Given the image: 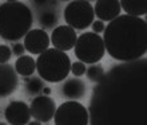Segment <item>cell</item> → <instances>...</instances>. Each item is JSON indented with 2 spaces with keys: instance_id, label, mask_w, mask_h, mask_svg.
Listing matches in <instances>:
<instances>
[{
  "instance_id": "18",
  "label": "cell",
  "mask_w": 147,
  "mask_h": 125,
  "mask_svg": "<svg viewBox=\"0 0 147 125\" xmlns=\"http://www.w3.org/2000/svg\"><path fill=\"white\" fill-rule=\"evenodd\" d=\"M39 22L42 24L43 27L51 28L54 27L56 22H58V15L52 11H44L40 14V18H39Z\"/></svg>"
},
{
  "instance_id": "16",
  "label": "cell",
  "mask_w": 147,
  "mask_h": 125,
  "mask_svg": "<svg viewBox=\"0 0 147 125\" xmlns=\"http://www.w3.org/2000/svg\"><path fill=\"white\" fill-rule=\"evenodd\" d=\"M13 69H15L16 74H20L23 77H26V78H28V77H31L35 73L36 62L31 55H22V57H19L16 59Z\"/></svg>"
},
{
  "instance_id": "3",
  "label": "cell",
  "mask_w": 147,
  "mask_h": 125,
  "mask_svg": "<svg viewBox=\"0 0 147 125\" xmlns=\"http://www.w3.org/2000/svg\"><path fill=\"white\" fill-rule=\"evenodd\" d=\"M34 15L27 4L22 1H4L0 4V36L15 42L26 36L32 27Z\"/></svg>"
},
{
  "instance_id": "26",
  "label": "cell",
  "mask_w": 147,
  "mask_h": 125,
  "mask_svg": "<svg viewBox=\"0 0 147 125\" xmlns=\"http://www.w3.org/2000/svg\"><path fill=\"white\" fill-rule=\"evenodd\" d=\"M0 125H7V122H0Z\"/></svg>"
},
{
  "instance_id": "11",
  "label": "cell",
  "mask_w": 147,
  "mask_h": 125,
  "mask_svg": "<svg viewBox=\"0 0 147 125\" xmlns=\"http://www.w3.org/2000/svg\"><path fill=\"white\" fill-rule=\"evenodd\" d=\"M4 117L9 125H27L31 120L30 106L23 101H11L4 110Z\"/></svg>"
},
{
  "instance_id": "19",
  "label": "cell",
  "mask_w": 147,
  "mask_h": 125,
  "mask_svg": "<svg viewBox=\"0 0 147 125\" xmlns=\"http://www.w3.org/2000/svg\"><path fill=\"white\" fill-rule=\"evenodd\" d=\"M27 90L30 92L31 94H36V93H40L44 87L43 85V81L42 78H38V77H34L31 79H27V85H26Z\"/></svg>"
},
{
  "instance_id": "25",
  "label": "cell",
  "mask_w": 147,
  "mask_h": 125,
  "mask_svg": "<svg viewBox=\"0 0 147 125\" xmlns=\"http://www.w3.org/2000/svg\"><path fill=\"white\" fill-rule=\"evenodd\" d=\"M27 125H42V122H39V121H36L35 120V121H30Z\"/></svg>"
},
{
  "instance_id": "7",
  "label": "cell",
  "mask_w": 147,
  "mask_h": 125,
  "mask_svg": "<svg viewBox=\"0 0 147 125\" xmlns=\"http://www.w3.org/2000/svg\"><path fill=\"white\" fill-rule=\"evenodd\" d=\"M55 125H88L90 114L84 105L78 101H66L56 108Z\"/></svg>"
},
{
  "instance_id": "23",
  "label": "cell",
  "mask_w": 147,
  "mask_h": 125,
  "mask_svg": "<svg viewBox=\"0 0 147 125\" xmlns=\"http://www.w3.org/2000/svg\"><path fill=\"white\" fill-rule=\"evenodd\" d=\"M92 32L94 34H100V32L105 31V28H106V24L103 23V22H100V20H95V22H92Z\"/></svg>"
},
{
  "instance_id": "2",
  "label": "cell",
  "mask_w": 147,
  "mask_h": 125,
  "mask_svg": "<svg viewBox=\"0 0 147 125\" xmlns=\"http://www.w3.org/2000/svg\"><path fill=\"white\" fill-rule=\"evenodd\" d=\"M102 39L111 58L134 62L147 51V23L142 18L119 15L106 26Z\"/></svg>"
},
{
  "instance_id": "8",
  "label": "cell",
  "mask_w": 147,
  "mask_h": 125,
  "mask_svg": "<svg viewBox=\"0 0 147 125\" xmlns=\"http://www.w3.org/2000/svg\"><path fill=\"white\" fill-rule=\"evenodd\" d=\"M56 105L55 101L48 96H38L32 100L30 106L31 117L39 122H48L54 118Z\"/></svg>"
},
{
  "instance_id": "15",
  "label": "cell",
  "mask_w": 147,
  "mask_h": 125,
  "mask_svg": "<svg viewBox=\"0 0 147 125\" xmlns=\"http://www.w3.org/2000/svg\"><path fill=\"white\" fill-rule=\"evenodd\" d=\"M119 3H120V8L126 12L124 15L140 18L142 15H146L147 12L146 0H122Z\"/></svg>"
},
{
  "instance_id": "9",
  "label": "cell",
  "mask_w": 147,
  "mask_h": 125,
  "mask_svg": "<svg viewBox=\"0 0 147 125\" xmlns=\"http://www.w3.org/2000/svg\"><path fill=\"white\" fill-rule=\"evenodd\" d=\"M76 39V31L66 24V26H58L56 28H54L50 38V43H52L54 48L56 50L67 53L68 50L74 48Z\"/></svg>"
},
{
  "instance_id": "24",
  "label": "cell",
  "mask_w": 147,
  "mask_h": 125,
  "mask_svg": "<svg viewBox=\"0 0 147 125\" xmlns=\"http://www.w3.org/2000/svg\"><path fill=\"white\" fill-rule=\"evenodd\" d=\"M43 93H44V96H48V94H51V87H48V86H46V87H43L42 90Z\"/></svg>"
},
{
  "instance_id": "17",
  "label": "cell",
  "mask_w": 147,
  "mask_h": 125,
  "mask_svg": "<svg viewBox=\"0 0 147 125\" xmlns=\"http://www.w3.org/2000/svg\"><path fill=\"white\" fill-rule=\"evenodd\" d=\"M86 74H87V78L92 82H99L103 75H105V69L102 66L100 63H94L90 67H87L86 70Z\"/></svg>"
},
{
  "instance_id": "5",
  "label": "cell",
  "mask_w": 147,
  "mask_h": 125,
  "mask_svg": "<svg viewBox=\"0 0 147 125\" xmlns=\"http://www.w3.org/2000/svg\"><path fill=\"white\" fill-rule=\"evenodd\" d=\"M74 53L79 62L84 65H94L105 57V43L98 34L83 32L78 36L76 43L74 46Z\"/></svg>"
},
{
  "instance_id": "6",
  "label": "cell",
  "mask_w": 147,
  "mask_h": 125,
  "mask_svg": "<svg viewBox=\"0 0 147 125\" xmlns=\"http://www.w3.org/2000/svg\"><path fill=\"white\" fill-rule=\"evenodd\" d=\"M67 26L76 30H86L94 22V7L87 0H75L66 5L63 12Z\"/></svg>"
},
{
  "instance_id": "21",
  "label": "cell",
  "mask_w": 147,
  "mask_h": 125,
  "mask_svg": "<svg viewBox=\"0 0 147 125\" xmlns=\"http://www.w3.org/2000/svg\"><path fill=\"white\" fill-rule=\"evenodd\" d=\"M12 57L11 47L7 44H0V63H7Z\"/></svg>"
},
{
  "instance_id": "13",
  "label": "cell",
  "mask_w": 147,
  "mask_h": 125,
  "mask_svg": "<svg viewBox=\"0 0 147 125\" xmlns=\"http://www.w3.org/2000/svg\"><path fill=\"white\" fill-rule=\"evenodd\" d=\"M120 3L118 0H98L94 7V14L100 22H112L120 15Z\"/></svg>"
},
{
  "instance_id": "14",
  "label": "cell",
  "mask_w": 147,
  "mask_h": 125,
  "mask_svg": "<svg viewBox=\"0 0 147 125\" xmlns=\"http://www.w3.org/2000/svg\"><path fill=\"white\" fill-rule=\"evenodd\" d=\"M86 92H87L86 83L76 77L67 79L62 86V96L68 98L70 101H78L83 98L86 96Z\"/></svg>"
},
{
  "instance_id": "4",
  "label": "cell",
  "mask_w": 147,
  "mask_h": 125,
  "mask_svg": "<svg viewBox=\"0 0 147 125\" xmlns=\"http://www.w3.org/2000/svg\"><path fill=\"white\" fill-rule=\"evenodd\" d=\"M36 71L39 78L46 82H62L68 77L71 70V59L64 51L48 48L38 57Z\"/></svg>"
},
{
  "instance_id": "10",
  "label": "cell",
  "mask_w": 147,
  "mask_h": 125,
  "mask_svg": "<svg viewBox=\"0 0 147 125\" xmlns=\"http://www.w3.org/2000/svg\"><path fill=\"white\" fill-rule=\"evenodd\" d=\"M24 48L30 54L40 55L50 46V36L42 28H34L26 34L24 36Z\"/></svg>"
},
{
  "instance_id": "12",
  "label": "cell",
  "mask_w": 147,
  "mask_h": 125,
  "mask_svg": "<svg viewBox=\"0 0 147 125\" xmlns=\"http://www.w3.org/2000/svg\"><path fill=\"white\" fill-rule=\"evenodd\" d=\"M19 78L15 69L8 63H0V98L11 96L18 87Z\"/></svg>"
},
{
  "instance_id": "20",
  "label": "cell",
  "mask_w": 147,
  "mask_h": 125,
  "mask_svg": "<svg viewBox=\"0 0 147 125\" xmlns=\"http://www.w3.org/2000/svg\"><path fill=\"white\" fill-rule=\"evenodd\" d=\"M86 70H87V66H86L84 63L82 62H74L71 63V70L70 73H72L74 77H76V78H79V77H82V75L86 74Z\"/></svg>"
},
{
  "instance_id": "1",
  "label": "cell",
  "mask_w": 147,
  "mask_h": 125,
  "mask_svg": "<svg viewBox=\"0 0 147 125\" xmlns=\"http://www.w3.org/2000/svg\"><path fill=\"white\" fill-rule=\"evenodd\" d=\"M111 71L103 75L100 85L94 89L88 112L92 125H144L140 90L144 67L130 70V67L118 66Z\"/></svg>"
},
{
  "instance_id": "22",
  "label": "cell",
  "mask_w": 147,
  "mask_h": 125,
  "mask_svg": "<svg viewBox=\"0 0 147 125\" xmlns=\"http://www.w3.org/2000/svg\"><path fill=\"white\" fill-rule=\"evenodd\" d=\"M11 51H12V54L16 55V57L19 58V57L24 55V51H26V48H24L23 43H15V44H12Z\"/></svg>"
}]
</instances>
